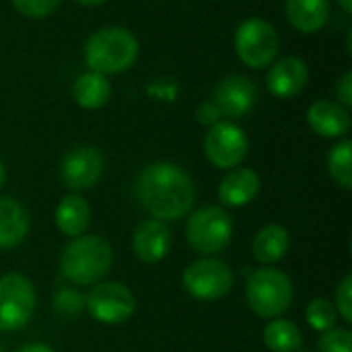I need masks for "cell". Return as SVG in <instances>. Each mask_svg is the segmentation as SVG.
I'll return each instance as SVG.
<instances>
[{
    "mask_svg": "<svg viewBox=\"0 0 352 352\" xmlns=\"http://www.w3.org/2000/svg\"><path fill=\"white\" fill-rule=\"evenodd\" d=\"M138 204L159 221L184 219L196 202V184L177 163L157 161L146 165L134 182Z\"/></svg>",
    "mask_w": 352,
    "mask_h": 352,
    "instance_id": "1",
    "label": "cell"
},
{
    "mask_svg": "<svg viewBox=\"0 0 352 352\" xmlns=\"http://www.w3.org/2000/svg\"><path fill=\"white\" fill-rule=\"evenodd\" d=\"M113 266L111 243L95 233L72 237L60 254V274L76 287L101 283Z\"/></svg>",
    "mask_w": 352,
    "mask_h": 352,
    "instance_id": "2",
    "label": "cell"
},
{
    "mask_svg": "<svg viewBox=\"0 0 352 352\" xmlns=\"http://www.w3.org/2000/svg\"><path fill=\"white\" fill-rule=\"evenodd\" d=\"M138 58V39L126 27H103L85 43V62L91 72L120 74Z\"/></svg>",
    "mask_w": 352,
    "mask_h": 352,
    "instance_id": "3",
    "label": "cell"
},
{
    "mask_svg": "<svg viewBox=\"0 0 352 352\" xmlns=\"http://www.w3.org/2000/svg\"><path fill=\"white\" fill-rule=\"evenodd\" d=\"M295 299V287L287 272L274 266L254 270L245 283V301L254 316L262 320L283 318Z\"/></svg>",
    "mask_w": 352,
    "mask_h": 352,
    "instance_id": "4",
    "label": "cell"
},
{
    "mask_svg": "<svg viewBox=\"0 0 352 352\" xmlns=\"http://www.w3.org/2000/svg\"><path fill=\"white\" fill-rule=\"evenodd\" d=\"M233 219L217 204L196 208L186 223V241L202 258H210L227 250L233 239Z\"/></svg>",
    "mask_w": 352,
    "mask_h": 352,
    "instance_id": "5",
    "label": "cell"
},
{
    "mask_svg": "<svg viewBox=\"0 0 352 352\" xmlns=\"http://www.w3.org/2000/svg\"><path fill=\"white\" fill-rule=\"evenodd\" d=\"M235 54L250 68L270 66L280 50V37L274 25L264 19H245L235 31Z\"/></svg>",
    "mask_w": 352,
    "mask_h": 352,
    "instance_id": "6",
    "label": "cell"
},
{
    "mask_svg": "<svg viewBox=\"0 0 352 352\" xmlns=\"http://www.w3.org/2000/svg\"><path fill=\"white\" fill-rule=\"evenodd\" d=\"M235 272L217 256L192 262L182 274V287L198 301H219L233 291Z\"/></svg>",
    "mask_w": 352,
    "mask_h": 352,
    "instance_id": "7",
    "label": "cell"
},
{
    "mask_svg": "<svg viewBox=\"0 0 352 352\" xmlns=\"http://www.w3.org/2000/svg\"><path fill=\"white\" fill-rule=\"evenodd\" d=\"M85 309L97 324L122 326L136 314V297L124 283L101 280L85 295Z\"/></svg>",
    "mask_w": 352,
    "mask_h": 352,
    "instance_id": "8",
    "label": "cell"
},
{
    "mask_svg": "<svg viewBox=\"0 0 352 352\" xmlns=\"http://www.w3.org/2000/svg\"><path fill=\"white\" fill-rule=\"evenodd\" d=\"M37 307L33 283L19 272L0 276V332H16L29 324Z\"/></svg>",
    "mask_w": 352,
    "mask_h": 352,
    "instance_id": "9",
    "label": "cell"
},
{
    "mask_svg": "<svg viewBox=\"0 0 352 352\" xmlns=\"http://www.w3.org/2000/svg\"><path fill=\"white\" fill-rule=\"evenodd\" d=\"M250 151L248 134L233 122H219L206 130L204 155L206 159L223 171L241 167Z\"/></svg>",
    "mask_w": 352,
    "mask_h": 352,
    "instance_id": "10",
    "label": "cell"
},
{
    "mask_svg": "<svg viewBox=\"0 0 352 352\" xmlns=\"http://www.w3.org/2000/svg\"><path fill=\"white\" fill-rule=\"evenodd\" d=\"M103 167L105 161L101 151L91 144H80L64 155L60 165V177L70 192L78 194L97 186L103 175Z\"/></svg>",
    "mask_w": 352,
    "mask_h": 352,
    "instance_id": "11",
    "label": "cell"
},
{
    "mask_svg": "<svg viewBox=\"0 0 352 352\" xmlns=\"http://www.w3.org/2000/svg\"><path fill=\"white\" fill-rule=\"evenodd\" d=\"M258 101V87L243 74L225 76L212 91V103L229 122L245 118Z\"/></svg>",
    "mask_w": 352,
    "mask_h": 352,
    "instance_id": "12",
    "label": "cell"
},
{
    "mask_svg": "<svg viewBox=\"0 0 352 352\" xmlns=\"http://www.w3.org/2000/svg\"><path fill=\"white\" fill-rule=\"evenodd\" d=\"M173 248V233L165 221L146 219L132 231V252L144 264L163 262Z\"/></svg>",
    "mask_w": 352,
    "mask_h": 352,
    "instance_id": "13",
    "label": "cell"
},
{
    "mask_svg": "<svg viewBox=\"0 0 352 352\" xmlns=\"http://www.w3.org/2000/svg\"><path fill=\"white\" fill-rule=\"evenodd\" d=\"M309 80V68L305 60L297 56L280 58L278 62H272L270 72L266 76L268 91L278 99H293L297 97Z\"/></svg>",
    "mask_w": 352,
    "mask_h": 352,
    "instance_id": "14",
    "label": "cell"
},
{
    "mask_svg": "<svg viewBox=\"0 0 352 352\" xmlns=\"http://www.w3.org/2000/svg\"><path fill=\"white\" fill-rule=\"evenodd\" d=\"M262 190L260 175L250 167L231 169L219 184V200L229 208H243L252 204Z\"/></svg>",
    "mask_w": 352,
    "mask_h": 352,
    "instance_id": "15",
    "label": "cell"
},
{
    "mask_svg": "<svg viewBox=\"0 0 352 352\" xmlns=\"http://www.w3.org/2000/svg\"><path fill=\"white\" fill-rule=\"evenodd\" d=\"M307 124L318 136L340 138V136H346L351 130V113L338 101L320 99L309 105Z\"/></svg>",
    "mask_w": 352,
    "mask_h": 352,
    "instance_id": "16",
    "label": "cell"
},
{
    "mask_svg": "<svg viewBox=\"0 0 352 352\" xmlns=\"http://www.w3.org/2000/svg\"><path fill=\"white\" fill-rule=\"evenodd\" d=\"M29 229L31 217L27 206L12 196H0V250H10L23 243Z\"/></svg>",
    "mask_w": 352,
    "mask_h": 352,
    "instance_id": "17",
    "label": "cell"
},
{
    "mask_svg": "<svg viewBox=\"0 0 352 352\" xmlns=\"http://www.w3.org/2000/svg\"><path fill=\"white\" fill-rule=\"evenodd\" d=\"M289 250H291V231L280 223L264 225L254 235L252 241V256L262 266H272L285 260Z\"/></svg>",
    "mask_w": 352,
    "mask_h": 352,
    "instance_id": "18",
    "label": "cell"
},
{
    "mask_svg": "<svg viewBox=\"0 0 352 352\" xmlns=\"http://www.w3.org/2000/svg\"><path fill=\"white\" fill-rule=\"evenodd\" d=\"M91 219H93V212H91L89 202L80 194H74V192L66 194L58 202L56 212H54L58 231L70 239L85 235L91 227Z\"/></svg>",
    "mask_w": 352,
    "mask_h": 352,
    "instance_id": "19",
    "label": "cell"
},
{
    "mask_svg": "<svg viewBox=\"0 0 352 352\" xmlns=\"http://www.w3.org/2000/svg\"><path fill=\"white\" fill-rule=\"evenodd\" d=\"M289 23L301 33H318L330 19V0H285Z\"/></svg>",
    "mask_w": 352,
    "mask_h": 352,
    "instance_id": "20",
    "label": "cell"
},
{
    "mask_svg": "<svg viewBox=\"0 0 352 352\" xmlns=\"http://www.w3.org/2000/svg\"><path fill=\"white\" fill-rule=\"evenodd\" d=\"M262 342L270 352H297L303 346V332L295 322L274 318L264 326Z\"/></svg>",
    "mask_w": 352,
    "mask_h": 352,
    "instance_id": "21",
    "label": "cell"
},
{
    "mask_svg": "<svg viewBox=\"0 0 352 352\" xmlns=\"http://www.w3.org/2000/svg\"><path fill=\"white\" fill-rule=\"evenodd\" d=\"M72 97H74L76 105H80L82 109H99L109 101L111 85H109L107 76L89 70L74 80Z\"/></svg>",
    "mask_w": 352,
    "mask_h": 352,
    "instance_id": "22",
    "label": "cell"
},
{
    "mask_svg": "<svg viewBox=\"0 0 352 352\" xmlns=\"http://www.w3.org/2000/svg\"><path fill=\"white\" fill-rule=\"evenodd\" d=\"M328 173L336 186L352 190V142L349 138L336 142L328 155Z\"/></svg>",
    "mask_w": 352,
    "mask_h": 352,
    "instance_id": "23",
    "label": "cell"
},
{
    "mask_svg": "<svg viewBox=\"0 0 352 352\" xmlns=\"http://www.w3.org/2000/svg\"><path fill=\"white\" fill-rule=\"evenodd\" d=\"M305 320L309 324L311 330L324 334L332 328L338 326V311L334 307V303L326 297H316L307 303L305 307Z\"/></svg>",
    "mask_w": 352,
    "mask_h": 352,
    "instance_id": "24",
    "label": "cell"
},
{
    "mask_svg": "<svg viewBox=\"0 0 352 352\" xmlns=\"http://www.w3.org/2000/svg\"><path fill=\"white\" fill-rule=\"evenodd\" d=\"M54 311L62 318V320H74L82 314L85 309V295L78 293L72 287H64L58 289L54 295V303H52Z\"/></svg>",
    "mask_w": 352,
    "mask_h": 352,
    "instance_id": "25",
    "label": "cell"
},
{
    "mask_svg": "<svg viewBox=\"0 0 352 352\" xmlns=\"http://www.w3.org/2000/svg\"><path fill=\"white\" fill-rule=\"evenodd\" d=\"M318 352H352V332L349 328H332L318 340Z\"/></svg>",
    "mask_w": 352,
    "mask_h": 352,
    "instance_id": "26",
    "label": "cell"
},
{
    "mask_svg": "<svg viewBox=\"0 0 352 352\" xmlns=\"http://www.w3.org/2000/svg\"><path fill=\"white\" fill-rule=\"evenodd\" d=\"M60 4L62 0H12L16 12L27 19H47Z\"/></svg>",
    "mask_w": 352,
    "mask_h": 352,
    "instance_id": "27",
    "label": "cell"
},
{
    "mask_svg": "<svg viewBox=\"0 0 352 352\" xmlns=\"http://www.w3.org/2000/svg\"><path fill=\"white\" fill-rule=\"evenodd\" d=\"M332 303H334V307L338 311V318L344 324H352V274H346L340 280Z\"/></svg>",
    "mask_w": 352,
    "mask_h": 352,
    "instance_id": "28",
    "label": "cell"
},
{
    "mask_svg": "<svg viewBox=\"0 0 352 352\" xmlns=\"http://www.w3.org/2000/svg\"><path fill=\"white\" fill-rule=\"evenodd\" d=\"M196 120H198L202 126L210 128V126H214V124H219V122H221V113H219V109L214 107V103H212V101H208V103H202V105L198 107V111H196Z\"/></svg>",
    "mask_w": 352,
    "mask_h": 352,
    "instance_id": "29",
    "label": "cell"
},
{
    "mask_svg": "<svg viewBox=\"0 0 352 352\" xmlns=\"http://www.w3.org/2000/svg\"><path fill=\"white\" fill-rule=\"evenodd\" d=\"M336 101L346 109L352 107V72H346L340 78V82L336 87Z\"/></svg>",
    "mask_w": 352,
    "mask_h": 352,
    "instance_id": "30",
    "label": "cell"
},
{
    "mask_svg": "<svg viewBox=\"0 0 352 352\" xmlns=\"http://www.w3.org/2000/svg\"><path fill=\"white\" fill-rule=\"evenodd\" d=\"M16 352H56L50 344H43V342H31V344H25L23 349H19Z\"/></svg>",
    "mask_w": 352,
    "mask_h": 352,
    "instance_id": "31",
    "label": "cell"
},
{
    "mask_svg": "<svg viewBox=\"0 0 352 352\" xmlns=\"http://www.w3.org/2000/svg\"><path fill=\"white\" fill-rule=\"evenodd\" d=\"M74 2L80 6H99V4H105L107 0H74Z\"/></svg>",
    "mask_w": 352,
    "mask_h": 352,
    "instance_id": "32",
    "label": "cell"
},
{
    "mask_svg": "<svg viewBox=\"0 0 352 352\" xmlns=\"http://www.w3.org/2000/svg\"><path fill=\"white\" fill-rule=\"evenodd\" d=\"M338 4L342 6L344 12H352V0H338Z\"/></svg>",
    "mask_w": 352,
    "mask_h": 352,
    "instance_id": "33",
    "label": "cell"
},
{
    "mask_svg": "<svg viewBox=\"0 0 352 352\" xmlns=\"http://www.w3.org/2000/svg\"><path fill=\"white\" fill-rule=\"evenodd\" d=\"M4 182H6V169H4V165L0 163V190H2V186H4Z\"/></svg>",
    "mask_w": 352,
    "mask_h": 352,
    "instance_id": "34",
    "label": "cell"
},
{
    "mask_svg": "<svg viewBox=\"0 0 352 352\" xmlns=\"http://www.w3.org/2000/svg\"><path fill=\"white\" fill-rule=\"evenodd\" d=\"M346 52L352 54V31H349V35H346Z\"/></svg>",
    "mask_w": 352,
    "mask_h": 352,
    "instance_id": "35",
    "label": "cell"
},
{
    "mask_svg": "<svg viewBox=\"0 0 352 352\" xmlns=\"http://www.w3.org/2000/svg\"><path fill=\"white\" fill-rule=\"evenodd\" d=\"M297 352H309V351H297Z\"/></svg>",
    "mask_w": 352,
    "mask_h": 352,
    "instance_id": "36",
    "label": "cell"
},
{
    "mask_svg": "<svg viewBox=\"0 0 352 352\" xmlns=\"http://www.w3.org/2000/svg\"><path fill=\"white\" fill-rule=\"evenodd\" d=\"M0 352H4V351H0Z\"/></svg>",
    "mask_w": 352,
    "mask_h": 352,
    "instance_id": "37",
    "label": "cell"
}]
</instances>
